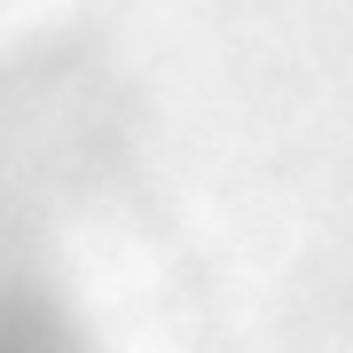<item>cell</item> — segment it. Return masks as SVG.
Here are the masks:
<instances>
[{
  "mask_svg": "<svg viewBox=\"0 0 353 353\" xmlns=\"http://www.w3.org/2000/svg\"><path fill=\"white\" fill-rule=\"evenodd\" d=\"M0 353H79L55 299L32 275H0Z\"/></svg>",
  "mask_w": 353,
  "mask_h": 353,
  "instance_id": "6da1fadb",
  "label": "cell"
}]
</instances>
